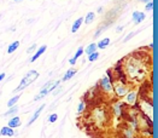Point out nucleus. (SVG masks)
Instances as JSON below:
<instances>
[{
	"mask_svg": "<svg viewBox=\"0 0 158 138\" xmlns=\"http://www.w3.org/2000/svg\"><path fill=\"white\" fill-rule=\"evenodd\" d=\"M122 62H124L123 73H126V78H128L130 81L140 83L147 78L150 64L145 62L144 55H139L137 52L132 56H128L126 60H122Z\"/></svg>",
	"mask_w": 158,
	"mask_h": 138,
	"instance_id": "obj_1",
	"label": "nucleus"
},
{
	"mask_svg": "<svg viewBox=\"0 0 158 138\" xmlns=\"http://www.w3.org/2000/svg\"><path fill=\"white\" fill-rule=\"evenodd\" d=\"M37 76H39V73H37L36 70H29L26 74V76L22 79L19 86L17 87V89H14V92H19L22 90H24L27 86H29L33 81H35V80L37 79Z\"/></svg>",
	"mask_w": 158,
	"mask_h": 138,
	"instance_id": "obj_2",
	"label": "nucleus"
},
{
	"mask_svg": "<svg viewBox=\"0 0 158 138\" xmlns=\"http://www.w3.org/2000/svg\"><path fill=\"white\" fill-rule=\"evenodd\" d=\"M58 85H59V80H52V81H48L47 84H45L43 87L41 89V91H40V93L36 94V96L34 97V101H39V99L43 98L47 93H50V92L53 91Z\"/></svg>",
	"mask_w": 158,
	"mask_h": 138,
	"instance_id": "obj_3",
	"label": "nucleus"
},
{
	"mask_svg": "<svg viewBox=\"0 0 158 138\" xmlns=\"http://www.w3.org/2000/svg\"><path fill=\"white\" fill-rule=\"evenodd\" d=\"M112 89H114V93L116 94L118 98L124 97L126 93H127V91H128L127 85L123 84V83H121L119 80H118V81H115L114 84H112Z\"/></svg>",
	"mask_w": 158,
	"mask_h": 138,
	"instance_id": "obj_4",
	"label": "nucleus"
},
{
	"mask_svg": "<svg viewBox=\"0 0 158 138\" xmlns=\"http://www.w3.org/2000/svg\"><path fill=\"white\" fill-rule=\"evenodd\" d=\"M99 85L101 87V90L104 92H114V89H112V84L110 83V80L106 75H104L101 79H100V81H99Z\"/></svg>",
	"mask_w": 158,
	"mask_h": 138,
	"instance_id": "obj_5",
	"label": "nucleus"
},
{
	"mask_svg": "<svg viewBox=\"0 0 158 138\" xmlns=\"http://www.w3.org/2000/svg\"><path fill=\"white\" fill-rule=\"evenodd\" d=\"M137 98H138V92L130 91V92L126 93V102L128 104H130V105L137 104Z\"/></svg>",
	"mask_w": 158,
	"mask_h": 138,
	"instance_id": "obj_6",
	"label": "nucleus"
},
{
	"mask_svg": "<svg viewBox=\"0 0 158 138\" xmlns=\"http://www.w3.org/2000/svg\"><path fill=\"white\" fill-rule=\"evenodd\" d=\"M146 18L145 13L144 12H140V11H134L133 12V22L135 24H139L140 22H142Z\"/></svg>",
	"mask_w": 158,
	"mask_h": 138,
	"instance_id": "obj_7",
	"label": "nucleus"
},
{
	"mask_svg": "<svg viewBox=\"0 0 158 138\" xmlns=\"http://www.w3.org/2000/svg\"><path fill=\"white\" fill-rule=\"evenodd\" d=\"M0 135L6 136V137H12V136H14V132H13V130L11 127L5 126V127H3L1 130H0Z\"/></svg>",
	"mask_w": 158,
	"mask_h": 138,
	"instance_id": "obj_8",
	"label": "nucleus"
},
{
	"mask_svg": "<svg viewBox=\"0 0 158 138\" xmlns=\"http://www.w3.org/2000/svg\"><path fill=\"white\" fill-rule=\"evenodd\" d=\"M46 49H47V46H46V45H42V46H41V47L35 52V55L30 58V62H35V61L37 60V58H39V57L45 52V51H46Z\"/></svg>",
	"mask_w": 158,
	"mask_h": 138,
	"instance_id": "obj_9",
	"label": "nucleus"
},
{
	"mask_svg": "<svg viewBox=\"0 0 158 138\" xmlns=\"http://www.w3.org/2000/svg\"><path fill=\"white\" fill-rule=\"evenodd\" d=\"M19 126H21V119L18 118V116H14V118H12L9 121V127H11V128L19 127Z\"/></svg>",
	"mask_w": 158,
	"mask_h": 138,
	"instance_id": "obj_10",
	"label": "nucleus"
},
{
	"mask_svg": "<svg viewBox=\"0 0 158 138\" xmlns=\"http://www.w3.org/2000/svg\"><path fill=\"white\" fill-rule=\"evenodd\" d=\"M43 108H45V105H40V108L39 109H37V110L34 113V115L32 116V119L30 120H29V122H28V125H32V123L37 119V118H39V116H40V114H41V112L43 110Z\"/></svg>",
	"mask_w": 158,
	"mask_h": 138,
	"instance_id": "obj_11",
	"label": "nucleus"
},
{
	"mask_svg": "<svg viewBox=\"0 0 158 138\" xmlns=\"http://www.w3.org/2000/svg\"><path fill=\"white\" fill-rule=\"evenodd\" d=\"M82 22H83V17H80V18H77L76 21L74 22V24H72V27H71V32H72V33H76V32L79 31V28H80V26L82 24Z\"/></svg>",
	"mask_w": 158,
	"mask_h": 138,
	"instance_id": "obj_12",
	"label": "nucleus"
},
{
	"mask_svg": "<svg viewBox=\"0 0 158 138\" xmlns=\"http://www.w3.org/2000/svg\"><path fill=\"white\" fill-rule=\"evenodd\" d=\"M76 69H75V68H70L69 70H68L66 73H65V75L63 76V81H66V80H70L75 74H76Z\"/></svg>",
	"mask_w": 158,
	"mask_h": 138,
	"instance_id": "obj_13",
	"label": "nucleus"
},
{
	"mask_svg": "<svg viewBox=\"0 0 158 138\" xmlns=\"http://www.w3.org/2000/svg\"><path fill=\"white\" fill-rule=\"evenodd\" d=\"M109 44H110V39L109 38H104V39H101L99 42L97 44V47L98 49H105Z\"/></svg>",
	"mask_w": 158,
	"mask_h": 138,
	"instance_id": "obj_14",
	"label": "nucleus"
},
{
	"mask_svg": "<svg viewBox=\"0 0 158 138\" xmlns=\"http://www.w3.org/2000/svg\"><path fill=\"white\" fill-rule=\"evenodd\" d=\"M18 46H19V41H13L11 45L7 47V53H12V52H14V51L18 49Z\"/></svg>",
	"mask_w": 158,
	"mask_h": 138,
	"instance_id": "obj_15",
	"label": "nucleus"
},
{
	"mask_svg": "<svg viewBox=\"0 0 158 138\" xmlns=\"http://www.w3.org/2000/svg\"><path fill=\"white\" fill-rule=\"evenodd\" d=\"M97 44H89V45H88V47H86V53L87 55H91V53H93V52H95V51H97Z\"/></svg>",
	"mask_w": 158,
	"mask_h": 138,
	"instance_id": "obj_16",
	"label": "nucleus"
},
{
	"mask_svg": "<svg viewBox=\"0 0 158 138\" xmlns=\"http://www.w3.org/2000/svg\"><path fill=\"white\" fill-rule=\"evenodd\" d=\"M94 17H95V13L94 12H89L86 16V18H85V23L86 24H91L92 22L94 21Z\"/></svg>",
	"mask_w": 158,
	"mask_h": 138,
	"instance_id": "obj_17",
	"label": "nucleus"
},
{
	"mask_svg": "<svg viewBox=\"0 0 158 138\" xmlns=\"http://www.w3.org/2000/svg\"><path fill=\"white\" fill-rule=\"evenodd\" d=\"M18 112V105H12V107H10V109L7 110L5 114H4V116H7V115H12V114H16Z\"/></svg>",
	"mask_w": 158,
	"mask_h": 138,
	"instance_id": "obj_18",
	"label": "nucleus"
},
{
	"mask_svg": "<svg viewBox=\"0 0 158 138\" xmlns=\"http://www.w3.org/2000/svg\"><path fill=\"white\" fill-rule=\"evenodd\" d=\"M21 98V94H18V96H14V97H12L9 102H7V107H12V105H14V104H16L17 103V102H18V99Z\"/></svg>",
	"mask_w": 158,
	"mask_h": 138,
	"instance_id": "obj_19",
	"label": "nucleus"
},
{
	"mask_svg": "<svg viewBox=\"0 0 158 138\" xmlns=\"http://www.w3.org/2000/svg\"><path fill=\"white\" fill-rule=\"evenodd\" d=\"M88 56H89V57H88V61H89V62H94V61L98 60V57H99V53H98L97 51H95V52H93V53H91V55H88Z\"/></svg>",
	"mask_w": 158,
	"mask_h": 138,
	"instance_id": "obj_20",
	"label": "nucleus"
},
{
	"mask_svg": "<svg viewBox=\"0 0 158 138\" xmlns=\"http://www.w3.org/2000/svg\"><path fill=\"white\" fill-rule=\"evenodd\" d=\"M57 119H58V115H57V114H51V115H50V118H48V122L53 123V122H56V121H57Z\"/></svg>",
	"mask_w": 158,
	"mask_h": 138,
	"instance_id": "obj_21",
	"label": "nucleus"
},
{
	"mask_svg": "<svg viewBox=\"0 0 158 138\" xmlns=\"http://www.w3.org/2000/svg\"><path fill=\"white\" fill-rule=\"evenodd\" d=\"M153 7H155V4H153L152 0H151V1H148V3H146V10H147V11L153 10Z\"/></svg>",
	"mask_w": 158,
	"mask_h": 138,
	"instance_id": "obj_22",
	"label": "nucleus"
},
{
	"mask_svg": "<svg viewBox=\"0 0 158 138\" xmlns=\"http://www.w3.org/2000/svg\"><path fill=\"white\" fill-rule=\"evenodd\" d=\"M86 108V104H85V102H81V103L79 104V109H77V112L79 113H82L83 112V109Z\"/></svg>",
	"mask_w": 158,
	"mask_h": 138,
	"instance_id": "obj_23",
	"label": "nucleus"
},
{
	"mask_svg": "<svg viewBox=\"0 0 158 138\" xmlns=\"http://www.w3.org/2000/svg\"><path fill=\"white\" fill-rule=\"evenodd\" d=\"M82 53H83V49H82V47H79L77 52L75 53V56H74V57H75V58H76V60H77V58H79V57H80V56H81Z\"/></svg>",
	"mask_w": 158,
	"mask_h": 138,
	"instance_id": "obj_24",
	"label": "nucleus"
},
{
	"mask_svg": "<svg viewBox=\"0 0 158 138\" xmlns=\"http://www.w3.org/2000/svg\"><path fill=\"white\" fill-rule=\"evenodd\" d=\"M134 35H135V33H134V32H132V33H129V34H128V35L126 36V39H124L123 41H124V42H127L128 40H130V39L133 38V36H134Z\"/></svg>",
	"mask_w": 158,
	"mask_h": 138,
	"instance_id": "obj_25",
	"label": "nucleus"
},
{
	"mask_svg": "<svg viewBox=\"0 0 158 138\" xmlns=\"http://www.w3.org/2000/svg\"><path fill=\"white\" fill-rule=\"evenodd\" d=\"M35 49H36V45H35V44H33V45L27 50V52H28V53H32V52H34V51H35Z\"/></svg>",
	"mask_w": 158,
	"mask_h": 138,
	"instance_id": "obj_26",
	"label": "nucleus"
},
{
	"mask_svg": "<svg viewBox=\"0 0 158 138\" xmlns=\"http://www.w3.org/2000/svg\"><path fill=\"white\" fill-rule=\"evenodd\" d=\"M104 29H106V28H104V27H101V28H99V29H98V32L95 33V38H98V36H99V35L101 34V32L104 31Z\"/></svg>",
	"mask_w": 158,
	"mask_h": 138,
	"instance_id": "obj_27",
	"label": "nucleus"
},
{
	"mask_svg": "<svg viewBox=\"0 0 158 138\" xmlns=\"http://www.w3.org/2000/svg\"><path fill=\"white\" fill-rule=\"evenodd\" d=\"M76 61H77V60H76V58H75V57H72V58H71V60H69V63H70L71 65H74L75 63H76Z\"/></svg>",
	"mask_w": 158,
	"mask_h": 138,
	"instance_id": "obj_28",
	"label": "nucleus"
},
{
	"mask_svg": "<svg viewBox=\"0 0 158 138\" xmlns=\"http://www.w3.org/2000/svg\"><path fill=\"white\" fill-rule=\"evenodd\" d=\"M61 90H62V87H59L58 90H53V94H55V96H57V94H58V92L61 91Z\"/></svg>",
	"mask_w": 158,
	"mask_h": 138,
	"instance_id": "obj_29",
	"label": "nucleus"
},
{
	"mask_svg": "<svg viewBox=\"0 0 158 138\" xmlns=\"http://www.w3.org/2000/svg\"><path fill=\"white\" fill-rule=\"evenodd\" d=\"M123 31V27L122 26H119V27H117V32L119 33V32H122Z\"/></svg>",
	"mask_w": 158,
	"mask_h": 138,
	"instance_id": "obj_30",
	"label": "nucleus"
},
{
	"mask_svg": "<svg viewBox=\"0 0 158 138\" xmlns=\"http://www.w3.org/2000/svg\"><path fill=\"white\" fill-rule=\"evenodd\" d=\"M140 3H144V4H146V3H148V1H151V0H139Z\"/></svg>",
	"mask_w": 158,
	"mask_h": 138,
	"instance_id": "obj_31",
	"label": "nucleus"
},
{
	"mask_svg": "<svg viewBox=\"0 0 158 138\" xmlns=\"http://www.w3.org/2000/svg\"><path fill=\"white\" fill-rule=\"evenodd\" d=\"M4 78H5V74H4V73H1V74H0V81H1Z\"/></svg>",
	"mask_w": 158,
	"mask_h": 138,
	"instance_id": "obj_32",
	"label": "nucleus"
},
{
	"mask_svg": "<svg viewBox=\"0 0 158 138\" xmlns=\"http://www.w3.org/2000/svg\"><path fill=\"white\" fill-rule=\"evenodd\" d=\"M14 1H22V0H14Z\"/></svg>",
	"mask_w": 158,
	"mask_h": 138,
	"instance_id": "obj_33",
	"label": "nucleus"
},
{
	"mask_svg": "<svg viewBox=\"0 0 158 138\" xmlns=\"http://www.w3.org/2000/svg\"><path fill=\"white\" fill-rule=\"evenodd\" d=\"M0 136H1V135H0Z\"/></svg>",
	"mask_w": 158,
	"mask_h": 138,
	"instance_id": "obj_34",
	"label": "nucleus"
}]
</instances>
